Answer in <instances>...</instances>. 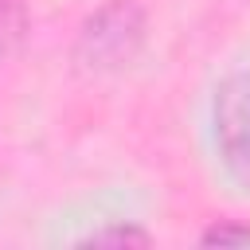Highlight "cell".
Segmentation results:
<instances>
[{
    "label": "cell",
    "mask_w": 250,
    "mask_h": 250,
    "mask_svg": "<svg viewBox=\"0 0 250 250\" xmlns=\"http://www.w3.org/2000/svg\"><path fill=\"white\" fill-rule=\"evenodd\" d=\"M31 35V12L23 0H0V70L23 51Z\"/></svg>",
    "instance_id": "cell-3"
},
{
    "label": "cell",
    "mask_w": 250,
    "mask_h": 250,
    "mask_svg": "<svg viewBox=\"0 0 250 250\" xmlns=\"http://www.w3.org/2000/svg\"><path fill=\"white\" fill-rule=\"evenodd\" d=\"M152 234L137 223H109V227H94L78 238V246H148Z\"/></svg>",
    "instance_id": "cell-4"
},
{
    "label": "cell",
    "mask_w": 250,
    "mask_h": 250,
    "mask_svg": "<svg viewBox=\"0 0 250 250\" xmlns=\"http://www.w3.org/2000/svg\"><path fill=\"white\" fill-rule=\"evenodd\" d=\"M211 137L223 172L250 195V70L227 74L211 94Z\"/></svg>",
    "instance_id": "cell-2"
},
{
    "label": "cell",
    "mask_w": 250,
    "mask_h": 250,
    "mask_svg": "<svg viewBox=\"0 0 250 250\" xmlns=\"http://www.w3.org/2000/svg\"><path fill=\"white\" fill-rule=\"evenodd\" d=\"M148 39V12L141 0H105L94 8L70 47V62L82 74H113L129 66Z\"/></svg>",
    "instance_id": "cell-1"
},
{
    "label": "cell",
    "mask_w": 250,
    "mask_h": 250,
    "mask_svg": "<svg viewBox=\"0 0 250 250\" xmlns=\"http://www.w3.org/2000/svg\"><path fill=\"white\" fill-rule=\"evenodd\" d=\"M203 246H250V227L234 223V219H219L199 234Z\"/></svg>",
    "instance_id": "cell-5"
}]
</instances>
